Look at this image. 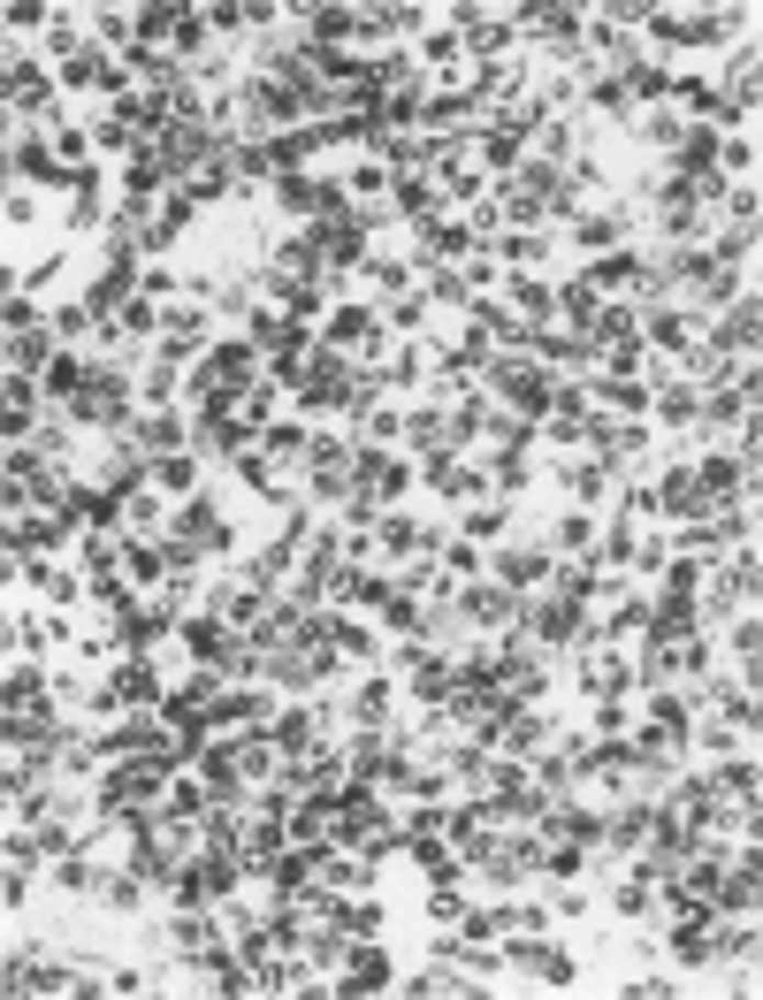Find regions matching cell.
I'll return each instance as SVG.
<instances>
[{
	"label": "cell",
	"instance_id": "7402d4cb",
	"mask_svg": "<svg viewBox=\"0 0 763 1000\" xmlns=\"http://www.w3.org/2000/svg\"><path fill=\"white\" fill-rule=\"evenodd\" d=\"M444 558H451V573H458V581H473V573H481V550H473V542H451Z\"/></svg>",
	"mask_w": 763,
	"mask_h": 1000
},
{
	"label": "cell",
	"instance_id": "7a4b0ae2",
	"mask_svg": "<svg viewBox=\"0 0 763 1000\" xmlns=\"http://www.w3.org/2000/svg\"><path fill=\"white\" fill-rule=\"evenodd\" d=\"M108 687H115L123 710H160V703H168V695H160V672H153L146 658H123V665L108 672Z\"/></svg>",
	"mask_w": 763,
	"mask_h": 1000
},
{
	"label": "cell",
	"instance_id": "ba28073f",
	"mask_svg": "<svg viewBox=\"0 0 763 1000\" xmlns=\"http://www.w3.org/2000/svg\"><path fill=\"white\" fill-rule=\"evenodd\" d=\"M618 85H626V100H672V69L664 61H633Z\"/></svg>",
	"mask_w": 763,
	"mask_h": 1000
},
{
	"label": "cell",
	"instance_id": "9a60e30c",
	"mask_svg": "<svg viewBox=\"0 0 763 1000\" xmlns=\"http://www.w3.org/2000/svg\"><path fill=\"white\" fill-rule=\"evenodd\" d=\"M512 527V504H473L465 512V542H489V535H504Z\"/></svg>",
	"mask_w": 763,
	"mask_h": 1000
},
{
	"label": "cell",
	"instance_id": "2e32d148",
	"mask_svg": "<svg viewBox=\"0 0 763 1000\" xmlns=\"http://www.w3.org/2000/svg\"><path fill=\"white\" fill-rule=\"evenodd\" d=\"M680 131H687V123H680L672 108H657V115H641V138H649L657 154H672V146H680Z\"/></svg>",
	"mask_w": 763,
	"mask_h": 1000
},
{
	"label": "cell",
	"instance_id": "e0dca14e",
	"mask_svg": "<svg viewBox=\"0 0 763 1000\" xmlns=\"http://www.w3.org/2000/svg\"><path fill=\"white\" fill-rule=\"evenodd\" d=\"M390 183H397V176H390L382 161H359V168H351V183H344V191H359V199H374V191H390Z\"/></svg>",
	"mask_w": 763,
	"mask_h": 1000
},
{
	"label": "cell",
	"instance_id": "ffe728a7",
	"mask_svg": "<svg viewBox=\"0 0 763 1000\" xmlns=\"http://www.w3.org/2000/svg\"><path fill=\"white\" fill-rule=\"evenodd\" d=\"M38 23H54V8H38V0H8V31H38Z\"/></svg>",
	"mask_w": 763,
	"mask_h": 1000
},
{
	"label": "cell",
	"instance_id": "277c9868",
	"mask_svg": "<svg viewBox=\"0 0 763 1000\" xmlns=\"http://www.w3.org/2000/svg\"><path fill=\"white\" fill-rule=\"evenodd\" d=\"M649 497H657V512H664V519H703V512H710V497L695 490V474H687V467H672Z\"/></svg>",
	"mask_w": 763,
	"mask_h": 1000
},
{
	"label": "cell",
	"instance_id": "d6986e66",
	"mask_svg": "<svg viewBox=\"0 0 763 1000\" xmlns=\"http://www.w3.org/2000/svg\"><path fill=\"white\" fill-rule=\"evenodd\" d=\"M458 917H465L458 886H436V894H428V924H458Z\"/></svg>",
	"mask_w": 763,
	"mask_h": 1000
},
{
	"label": "cell",
	"instance_id": "ac0fdd59",
	"mask_svg": "<svg viewBox=\"0 0 763 1000\" xmlns=\"http://www.w3.org/2000/svg\"><path fill=\"white\" fill-rule=\"evenodd\" d=\"M420 61H436V69H451V61H458V31H451V23L420 38Z\"/></svg>",
	"mask_w": 763,
	"mask_h": 1000
},
{
	"label": "cell",
	"instance_id": "5b68a950",
	"mask_svg": "<svg viewBox=\"0 0 763 1000\" xmlns=\"http://www.w3.org/2000/svg\"><path fill=\"white\" fill-rule=\"evenodd\" d=\"M756 291H749V299H733V306H726V322H718V344H710V351H726V359H741V351H756Z\"/></svg>",
	"mask_w": 763,
	"mask_h": 1000
},
{
	"label": "cell",
	"instance_id": "52a82bcc",
	"mask_svg": "<svg viewBox=\"0 0 763 1000\" xmlns=\"http://www.w3.org/2000/svg\"><path fill=\"white\" fill-rule=\"evenodd\" d=\"M726 108H733V115L756 108V46H741V54L726 61Z\"/></svg>",
	"mask_w": 763,
	"mask_h": 1000
},
{
	"label": "cell",
	"instance_id": "44dd1931",
	"mask_svg": "<svg viewBox=\"0 0 763 1000\" xmlns=\"http://www.w3.org/2000/svg\"><path fill=\"white\" fill-rule=\"evenodd\" d=\"M131 527H138V535H153V527H160V497H153V490H138V497H131Z\"/></svg>",
	"mask_w": 763,
	"mask_h": 1000
},
{
	"label": "cell",
	"instance_id": "8fae6325",
	"mask_svg": "<svg viewBox=\"0 0 763 1000\" xmlns=\"http://www.w3.org/2000/svg\"><path fill=\"white\" fill-rule=\"evenodd\" d=\"M46 687H54V679H46L38 665H8V710H31V703H46Z\"/></svg>",
	"mask_w": 763,
	"mask_h": 1000
},
{
	"label": "cell",
	"instance_id": "30bf717a",
	"mask_svg": "<svg viewBox=\"0 0 763 1000\" xmlns=\"http://www.w3.org/2000/svg\"><path fill=\"white\" fill-rule=\"evenodd\" d=\"M405 443L413 451H444V405H413L405 413Z\"/></svg>",
	"mask_w": 763,
	"mask_h": 1000
},
{
	"label": "cell",
	"instance_id": "603a6c76",
	"mask_svg": "<svg viewBox=\"0 0 763 1000\" xmlns=\"http://www.w3.org/2000/svg\"><path fill=\"white\" fill-rule=\"evenodd\" d=\"M31 214H38V199H31V191H15V183H8V222H31Z\"/></svg>",
	"mask_w": 763,
	"mask_h": 1000
},
{
	"label": "cell",
	"instance_id": "3957f363",
	"mask_svg": "<svg viewBox=\"0 0 763 1000\" xmlns=\"http://www.w3.org/2000/svg\"><path fill=\"white\" fill-rule=\"evenodd\" d=\"M489 565H496V581H504V588H542V581L558 573V558H550V550H535V542H519V550H496Z\"/></svg>",
	"mask_w": 763,
	"mask_h": 1000
},
{
	"label": "cell",
	"instance_id": "4fadbf2b",
	"mask_svg": "<svg viewBox=\"0 0 763 1000\" xmlns=\"http://www.w3.org/2000/svg\"><path fill=\"white\" fill-rule=\"evenodd\" d=\"M550 542H558V550H581V558H588V542H596L588 512H558V519H550Z\"/></svg>",
	"mask_w": 763,
	"mask_h": 1000
},
{
	"label": "cell",
	"instance_id": "8992f818",
	"mask_svg": "<svg viewBox=\"0 0 763 1000\" xmlns=\"http://www.w3.org/2000/svg\"><path fill=\"white\" fill-rule=\"evenodd\" d=\"M168 573V558H160V542H146V535H123V581H138V588H153Z\"/></svg>",
	"mask_w": 763,
	"mask_h": 1000
},
{
	"label": "cell",
	"instance_id": "9c48e42d",
	"mask_svg": "<svg viewBox=\"0 0 763 1000\" xmlns=\"http://www.w3.org/2000/svg\"><path fill=\"white\" fill-rule=\"evenodd\" d=\"M390 687H397V679H390V672H374V679L351 695V718H359V726H390Z\"/></svg>",
	"mask_w": 763,
	"mask_h": 1000
},
{
	"label": "cell",
	"instance_id": "7c38bea8",
	"mask_svg": "<svg viewBox=\"0 0 763 1000\" xmlns=\"http://www.w3.org/2000/svg\"><path fill=\"white\" fill-rule=\"evenodd\" d=\"M153 482H160V490H176V497H191V482H199V459H191V451H168V459L153 467Z\"/></svg>",
	"mask_w": 763,
	"mask_h": 1000
},
{
	"label": "cell",
	"instance_id": "6da1fadb",
	"mask_svg": "<svg viewBox=\"0 0 763 1000\" xmlns=\"http://www.w3.org/2000/svg\"><path fill=\"white\" fill-rule=\"evenodd\" d=\"M168 535H183V542H199V550H229L237 535H229V519L214 512V497H191L183 512H176V527Z\"/></svg>",
	"mask_w": 763,
	"mask_h": 1000
},
{
	"label": "cell",
	"instance_id": "5bb4252c",
	"mask_svg": "<svg viewBox=\"0 0 763 1000\" xmlns=\"http://www.w3.org/2000/svg\"><path fill=\"white\" fill-rule=\"evenodd\" d=\"M657 413H664L672 428H687V420H695V382H664V390H657Z\"/></svg>",
	"mask_w": 763,
	"mask_h": 1000
}]
</instances>
